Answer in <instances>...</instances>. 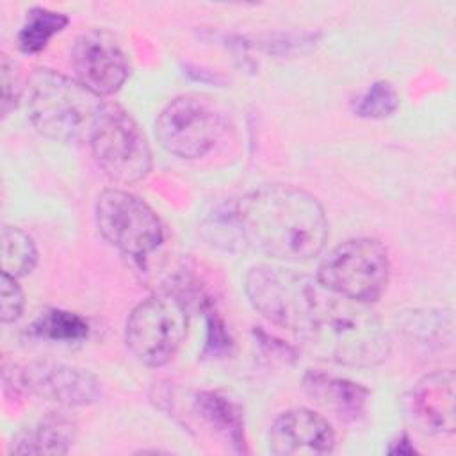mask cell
Wrapping results in <instances>:
<instances>
[{"mask_svg":"<svg viewBox=\"0 0 456 456\" xmlns=\"http://www.w3.org/2000/svg\"><path fill=\"white\" fill-rule=\"evenodd\" d=\"M244 246L283 262L317 256L328 240V219L321 203L306 191L262 185L235 205Z\"/></svg>","mask_w":456,"mask_h":456,"instance_id":"cell-1","label":"cell"},{"mask_svg":"<svg viewBox=\"0 0 456 456\" xmlns=\"http://www.w3.org/2000/svg\"><path fill=\"white\" fill-rule=\"evenodd\" d=\"M297 337L319 356L349 367L378 365L390 353L388 333L370 305L338 296L319 281Z\"/></svg>","mask_w":456,"mask_h":456,"instance_id":"cell-2","label":"cell"},{"mask_svg":"<svg viewBox=\"0 0 456 456\" xmlns=\"http://www.w3.org/2000/svg\"><path fill=\"white\" fill-rule=\"evenodd\" d=\"M25 105L32 126L57 142L89 141L103 109L100 96L77 78L39 68L27 78Z\"/></svg>","mask_w":456,"mask_h":456,"instance_id":"cell-3","label":"cell"},{"mask_svg":"<svg viewBox=\"0 0 456 456\" xmlns=\"http://www.w3.org/2000/svg\"><path fill=\"white\" fill-rule=\"evenodd\" d=\"M388 278L385 246L376 239L358 237L335 246L319 264L315 280L338 296L370 305L385 292Z\"/></svg>","mask_w":456,"mask_h":456,"instance_id":"cell-4","label":"cell"},{"mask_svg":"<svg viewBox=\"0 0 456 456\" xmlns=\"http://www.w3.org/2000/svg\"><path fill=\"white\" fill-rule=\"evenodd\" d=\"M187 328L185 303L176 294L162 292L134 306L125 324V342L141 363L160 367L178 353Z\"/></svg>","mask_w":456,"mask_h":456,"instance_id":"cell-5","label":"cell"},{"mask_svg":"<svg viewBox=\"0 0 456 456\" xmlns=\"http://www.w3.org/2000/svg\"><path fill=\"white\" fill-rule=\"evenodd\" d=\"M89 144L96 164L112 182L135 183L151 169L144 132L118 103H103Z\"/></svg>","mask_w":456,"mask_h":456,"instance_id":"cell-6","label":"cell"},{"mask_svg":"<svg viewBox=\"0 0 456 456\" xmlns=\"http://www.w3.org/2000/svg\"><path fill=\"white\" fill-rule=\"evenodd\" d=\"M94 216L105 240L132 258L148 256L164 240V228L155 210L128 191H102L96 198Z\"/></svg>","mask_w":456,"mask_h":456,"instance_id":"cell-7","label":"cell"},{"mask_svg":"<svg viewBox=\"0 0 456 456\" xmlns=\"http://www.w3.org/2000/svg\"><path fill=\"white\" fill-rule=\"evenodd\" d=\"M317 280L292 269L255 265L248 271L244 290L256 312L273 324L299 333Z\"/></svg>","mask_w":456,"mask_h":456,"instance_id":"cell-8","label":"cell"},{"mask_svg":"<svg viewBox=\"0 0 456 456\" xmlns=\"http://www.w3.org/2000/svg\"><path fill=\"white\" fill-rule=\"evenodd\" d=\"M219 134V114L196 96L171 100L155 121V135L160 146L180 159L203 157L214 148Z\"/></svg>","mask_w":456,"mask_h":456,"instance_id":"cell-9","label":"cell"},{"mask_svg":"<svg viewBox=\"0 0 456 456\" xmlns=\"http://www.w3.org/2000/svg\"><path fill=\"white\" fill-rule=\"evenodd\" d=\"M71 64L77 80L100 98L119 91L130 75L125 50L103 28H91L78 36L71 52Z\"/></svg>","mask_w":456,"mask_h":456,"instance_id":"cell-10","label":"cell"},{"mask_svg":"<svg viewBox=\"0 0 456 456\" xmlns=\"http://www.w3.org/2000/svg\"><path fill=\"white\" fill-rule=\"evenodd\" d=\"M23 390L62 406H87L100 399L102 387L87 369L59 362H32L20 367Z\"/></svg>","mask_w":456,"mask_h":456,"instance_id":"cell-11","label":"cell"},{"mask_svg":"<svg viewBox=\"0 0 456 456\" xmlns=\"http://www.w3.org/2000/svg\"><path fill=\"white\" fill-rule=\"evenodd\" d=\"M267 444L276 456L330 454L335 449V431L317 411L292 408L273 420Z\"/></svg>","mask_w":456,"mask_h":456,"instance_id":"cell-12","label":"cell"},{"mask_svg":"<svg viewBox=\"0 0 456 456\" xmlns=\"http://www.w3.org/2000/svg\"><path fill=\"white\" fill-rule=\"evenodd\" d=\"M454 387L452 370L431 372L415 383L408 395V406L422 429L436 435L454 433Z\"/></svg>","mask_w":456,"mask_h":456,"instance_id":"cell-13","label":"cell"},{"mask_svg":"<svg viewBox=\"0 0 456 456\" xmlns=\"http://www.w3.org/2000/svg\"><path fill=\"white\" fill-rule=\"evenodd\" d=\"M305 392L324 410L344 422H356L365 415L369 390L346 378L308 370L303 378Z\"/></svg>","mask_w":456,"mask_h":456,"instance_id":"cell-14","label":"cell"},{"mask_svg":"<svg viewBox=\"0 0 456 456\" xmlns=\"http://www.w3.org/2000/svg\"><path fill=\"white\" fill-rule=\"evenodd\" d=\"M77 438V424L62 413H50L20 431L11 444L16 454H66Z\"/></svg>","mask_w":456,"mask_h":456,"instance_id":"cell-15","label":"cell"},{"mask_svg":"<svg viewBox=\"0 0 456 456\" xmlns=\"http://www.w3.org/2000/svg\"><path fill=\"white\" fill-rule=\"evenodd\" d=\"M194 410L212 426L217 433L224 435L235 451L244 449V422L240 408L219 392H200L194 397Z\"/></svg>","mask_w":456,"mask_h":456,"instance_id":"cell-16","label":"cell"},{"mask_svg":"<svg viewBox=\"0 0 456 456\" xmlns=\"http://www.w3.org/2000/svg\"><path fill=\"white\" fill-rule=\"evenodd\" d=\"M30 333L52 342H80L89 337V322L75 312L50 308L32 322Z\"/></svg>","mask_w":456,"mask_h":456,"instance_id":"cell-17","label":"cell"},{"mask_svg":"<svg viewBox=\"0 0 456 456\" xmlns=\"http://www.w3.org/2000/svg\"><path fill=\"white\" fill-rule=\"evenodd\" d=\"M68 16L46 7H32L27 11L25 23L18 32V46L25 53L41 52L48 41L68 25Z\"/></svg>","mask_w":456,"mask_h":456,"instance_id":"cell-18","label":"cell"},{"mask_svg":"<svg viewBox=\"0 0 456 456\" xmlns=\"http://www.w3.org/2000/svg\"><path fill=\"white\" fill-rule=\"evenodd\" d=\"M2 273L21 278L32 273L37 264V248L28 233L18 226L2 228Z\"/></svg>","mask_w":456,"mask_h":456,"instance_id":"cell-19","label":"cell"},{"mask_svg":"<svg viewBox=\"0 0 456 456\" xmlns=\"http://www.w3.org/2000/svg\"><path fill=\"white\" fill-rule=\"evenodd\" d=\"M399 107V93L387 80L372 82L354 102L353 110L360 118L381 119L392 116Z\"/></svg>","mask_w":456,"mask_h":456,"instance_id":"cell-20","label":"cell"},{"mask_svg":"<svg viewBox=\"0 0 456 456\" xmlns=\"http://www.w3.org/2000/svg\"><path fill=\"white\" fill-rule=\"evenodd\" d=\"M0 86H2L0 109H2V116L5 118L16 107V103L21 98V94L25 93V86H27V82H23L18 62L12 61L9 55H2Z\"/></svg>","mask_w":456,"mask_h":456,"instance_id":"cell-21","label":"cell"},{"mask_svg":"<svg viewBox=\"0 0 456 456\" xmlns=\"http://www.w3.org/2000/svg\"><path fill=\"white\" fill-rule=\"evenodd\" d=\"M16 280L18 278H12V276L2 273V278H0V319L4 324L16 322L23 314L25 296Z\"/></svg>","mask_w":456,"mask_h":456,"instance_id":"cell-22","label":"cell"},{"mask_svg":"<svg viewBox=\"0 0 456 456\" xmlns=\"http://www.w3.org/2000/svg\"><path fill=\"white\" fill-rule=\"evenodd\" d=\"M207 344H205V354H210V356H221V354H226L230 353V347H232V338L230 335L226 333L224 330V324L223 321L217 317L216 312H210L207 310Z\"/></svg>","mask_w":456,"mask_h":456,"instance_id":"cell-23","label":"cell"},{"mask_svg":"<svg viewBox=\"0 0 456 456\" xmlns=\"http://www.w3.org/2000/svg\"><path fill=\"white\" fill-rule=\"evenodd\" d=\"M388 452H392V454H411V452H415V449H413V445L410 444V440L403 435L399 440H395L394 442V445H390V449H388Z\"/></svg>","mask_w":456,"mask_h":456,"instance_id":"cell-24","label":"cell"}]
</instances>
